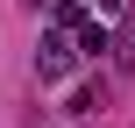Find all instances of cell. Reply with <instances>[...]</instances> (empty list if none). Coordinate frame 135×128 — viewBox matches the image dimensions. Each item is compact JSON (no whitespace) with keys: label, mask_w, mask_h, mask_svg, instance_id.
Returning a JSON list of instances; mask_svg holds the SVG:
<instances>
[{"label":"cell","mask_w":135,"mask_h":128,"mask_svg":"<svg viewBox=\"0 0 135 128\" xmlns=\"http://www.w3.org/2000/svg\"><path fill=\"white\" fill-rule=\"evenodd\" d=\"M64 64H71V50H64V43H43V50H36V71H43V78H57Z\"/></svg>","instance_id":"1"},{"label":"cell","mask_w":135,"mask_h":128,"mask_svg":"<svg viewBox=\"0 0 135 128\" xmlns=\"http://www.w3.org/2000/svg\"><path fill=\"white\" fill-rule=\"evenodd\" d=\"M93 7H100V14H121V0H93Z\"/></svg>","instance_id":"2"}]
</instances>
